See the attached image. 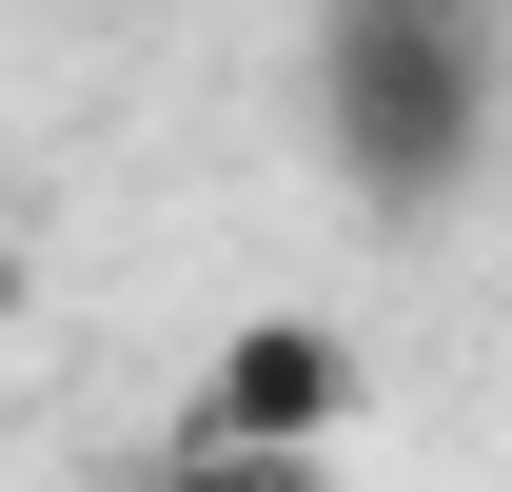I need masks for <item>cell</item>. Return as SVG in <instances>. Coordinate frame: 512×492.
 Listing matches in <instances>:
<instances>
[{"instance_id":"cell-3","label":"cell","mask_w":512,"mask_h":492,"mask_svg":"<svg viewBox=\"0 0 512 492\" xmlns=\"http://www.w3.org/2000/svg\"><path fill=\"white\" fill-rule=\"evenodd\" d=\"M158 492H316V453H237V433H178Z\"/></svg>"},{"instance_id":"cell-1","label":"cell","mask_w":512,"mask_h":492,"mask_svg":"<svg viewBox=\"0 0 512 492\" xmlns=\"http://www.w3.org/2000/svg\"><path fill=\"white\" fill-rule=\"evenodd\" d=\"M316 119L355 158V197H453L493 138V0H335Z\"/></svg>"},{"instance_id":"cell-2","label":"cell","mask_w":512,"mask_h":492,"mask_svg":"<svg viewBox=\"0 0 512 492\" xmlns=\"http://www.w3.org/2000/svg\"><path fill=\"white\" fill-rule=\"evenodd\" d=\"M335 414H355V355H335L316 315H256L237 355L197 374V433H237V453H316Z\"/></svg>"}]
</instances>
